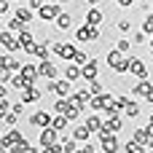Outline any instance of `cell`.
<instances>
[{"label":"cell","mask_w":153,"mask_h":153,"mask_svg":"<svg viewBox=\"0 0 153 153\" xmlns=\"http://www.w3.org/2000/svg\"><path fill=\"white\" fill-rule=\"evenodd\" d=\"M19 73H22L24 78H30V81H38V75H40V73H38V67H35V65H30V62H24Z\"/></svg>","instance_id":"obj_12"},{"label":"cell","mask_w":153,"mask_h":153,"mask_svg":"<svg viewBox=\"0 0 153 153\" xmlns=\"http://www.w3.org/2000/svg\"><path fill=\"white\" fill-rule=\"evenodd\" d=\"M73 62H75V65H86V62H89V56H86L83 51H75V56H73Z\"/></svg>","instance_id":"obj_30"},{"label":"cell","mask_w":153,"mask_h":153,"mask_svg":"<svg viewBox=\"0 0 153 153\" xmlns=\"http://www.w3.org/2000/svg\"><path fill=\"white\" fill-rule=\"evenodd\" d=\"M59 5H62V3H48V5L43 3V8H40V19H43V22H54V19L62 13Z\"/></svg>","instance_id":"obj_3"},{"label":"cell","mask_w":153,"mask_h":153,"mask_svg":"<svg viewBox=\"0 0 153 153\" xmlns=\"http://www.w3.org/2000/svg\"><path fill=\"white\" fill-rule=\"evenodd\" d=\"M40 100V89H35V83L32 86H27V89H22V102L27 105V102H38Z\"/></svg>","instance_id":"obj_9"},{"label":"cell","mask_w":153,"mask_h":153,"mask_svg":"<svg viewBox=\"0 0 153 153\" xmlns=\"http://www.w3.org/2000/svg\"><path fill=\"white\" fill-rule=\"evenodd\" d=\"M116 27H118L121 32H129V30H132V22H129V19H118V24H116Z\"/></svg>","instance_id":"obj_29"},{"label":"cell","mask_w":153,"mask_h":153,"mask_svg":"<svg viewBox=\"0 0 153 153\" xmlns=\"http://www.w3.org/2000/svg\"><path fill=\"white\" fill-rule=\"evenodd\" d=\"M105 129L108 132H121V118L118 116H110V121L105 124Z\"/></svg>","instance_id":"obj_23"},{"label":"cell","mask_w":153,"mask_h":153,"mask_svg":"<svg viewBox=\"0 0 153 153\" xmlns=\"http://www.w3.org/2000/svg\"><path fill=\"white\" fill-rule=\"evenodd\" d=\"M3 67L11 70V73H19V70H22V62H19L13 54H8V56H3Z\"/></svg>","instance_id":"obj_11"},{"label":"cell","mask_w":153,"mask_h":153,"mask_svg":"<svg viewBox=\"0 0 153 153\" xmlns=\"http://www.w3.org/2000/svg\"><path fill=\"white\" fill-rule=\"evenodd\" d=\"M30 8H38V11H40V8H43V0H30Z\"/></svg>","instance_id":"obj_36"},{"label":"cell","mask_w":153,"mask_h":153,"mask_svg":"<svg viewBox=\"0 0 153 153\" xmlns=\"http://www.w3.org/2000/svg\"><path fill=\"white\" fill-rule=\"evenodd\" d=\"M48 54H51V51H48V40L40 43V46H35V56H38V59H48Z\"/></svg>","instance_id":"obj_21"},{"label":"cell","mask_w":153,"mask_h":153,"mask_svg":"<svg viewBox=\"0 0 153 153\" xmlns=\"http://www.w3.org/2000/svg\"><path fill=\"white\" fill-rule=\"evenodd\" d=\"M0 67H3V54H0Z\"/></svg>","instance_id":"obj_40"},{"label":"cell","mask_w":153,"mask_h":153,"mask_svg":"<svg viewBox=\"0 0 153 153\" xmlns=\"http://www.w3.org/2000/svg\"><path fill=\"white\" fill-rule=\"evenodd\" d=\"M11 110H13V113H19V116H22V113H24V102H16V105H11Z\"/></svg>","instance_id":"obj_34"},{"label":"cell","mask_w":153,"mask_h":153,"mask_svg":"<svg viewBox=\"0 0 153 153\" xmlns=\"http://www.w3.org/2000/svg\"><path fill=\"white\" fill-rule=\"evenodd\" d=\"M89 91H91V97H97V94H102V83L94 78V81H89Z\"/></svg>","instance_id":"obj_24"},{"label":"cell","mask_w":153,"mask_h":153,"mask_svg":"<svg viewBox=\"0 0 153 153\" xmlns=\"http://www.w3.org/2000/svg\"><path fill=\"white\" fill-rule=\"evenodd\" d=\"M54 94L67 97V94H70V81H67V78H65V81H54Z\"/></svg>","instance_id":"obj_15"},{"label":"cell","mask_w":153,"mask_h":153,"mask_svg":"<svg viewBox=\"0 0 153 153\" xmlns=\"http://www.w3.org/2000/svg\"><path fill=\"white\" fill-rule=\"evenodd\" d=\"M38 73H40L43 78H48V81H54L59 70H56V65H51L48 59H40V65H38Z\"/></svg>","instance_id":"obj_6"},{"label":"cell","mask_w":153,"mask_h":153,"mask_svg":"<svg viewBox=\"0 0 153 153\" xmlns=\"http://www.w3.org/2000/svg\"><path fill=\"white\" fill-rule=\"evenodd\" d=\"M129 73L137 75V78H148V67H145L140 59H134V56H132V62H129Z\"/></svg>","instance_id":"obj_8"},{"label":"cell","mask_w":153,"mask_h":153,"mask_svg":"<svg viewBox=\"0 0 153 153\" xmlns=\"http://www.w3.org/2000/svg\"><path fill=\"white\" fill-rule=\"evenodd\" d=\"M65 78H67V81H78V78H81V65H75V62L70 65V62H67V67H65Z\"/></svg>","instance_id":"obj_13"},{"label":"cell","mask_w":153,"mask_h":153,"mask_svg":"<svg viewBox=\"0 0 153 153\" xmlns=\"http://www.w3.org/2000/svg\"><path fill=\"white\" fill-rule=\"evenodd\" d=\"M81 75H83L86 81H94V78L100 75V70H97V62H94V59H89L86 65H81Z\"/></svg>","instance_id":"obj_7"},{"label":"cell","mask_w":153,"mask_h":153,"mask_svg":"<svg viewBox=\"0 0 153 153\" xmlns=\"http://www.w3.org/2000/svg\"><path fill=\"white\" fill-rule=\"evenodd\" d=\"M75 38H78V40H83V43H89V24H86V27H81V30L75 32Z\"/></svg>","instance_id":"obj_27"},{"label":"cell","mask_w":153,"mask_h":153,"mask_svg":"<svg viewBox=\"0 0 153 153\" xmlns=\"http://www.w3.org/2000/svg\"><path fill=\"white\" fill-rule=\"evenodd\" d=\"M22 24H30L32 22V8H16V13H13Z\"/></svg>","instance_id":"obj_16"},{"label":"cell","mask_w":153,"mask_h":153,"mask_svg":"<svg viewBox=\"0 0 153 153\" xmlns=\"http://www.w3.org/2000/svg\"><path fill=\"white\" fill-rule=\"evenodd\" d=\"M56 3H70V0H56Z\"/></svg>","instance_id":"obj_41"},{"label":"cell","mask_w":153,"mask_h":153,"mask_svg":"<svg viewBox=\"0 0 153 153\" xmlns=\"http://www.w3.org/2000/svg\"><path fill=\"white\" fill-rule=\"evenodd\" d=\"M148 129L153 132V113H151V118H148Z\"/></svg>","instance_id":"obj_38"},{"label":"cell","mask_w":153,"mask_h":153,"mask_svg":"<svg viewBox=\"0 0 153 153\" xmlns=\"http://www.w3.org/2000/svg\"><path fill=\"white\" fill-rule=\"evenodd\" d=\"M51 113H46V110H38V113H32L30 116V126H51Z\"/></svg>","instance_id":"obj_5"},{"label":"cell","mask_w":153,"mask_h":153,"mask_svg":"<svg viewBox=\"0 0 153 153\" xmlns=\"http://www.w3.org/2000/svg\"><path fill=\"white\" fill-rule=\"evenodd\" d=\"M89 40H100V30L94 24H89Z\"/></svg>","instance_id":"obj_32"},{"label":"cell","mask_w":153,"mask_h":153,"mask_svg":"<svg viewBox=\"0 0 153 153\" xmlns=\"http://www.w3.org/2000/svg\"><path fill=\"white\" fill-rule=\"evenodd\" d=\"M3 140H5V143H8V151H11V148H13V145H16V143H22V140H24V137H22V134H19V132H16V129H11V132H8V134H5V137H3Z\"/></svg>","instance_id":"obj_18"},{"label":"cell","mask_w":153,"mask_h":153,"mask_svg":"<svg viewBox=\"0 0 153 153\" xmlns=\"http://www.w3.org/2000/svg\"><path fill=\"white\" fill-rule=\"evenodd\" d=\"M54 54H56V56H62V59H73V56H75V46L56 40V43H54Z\"/></svg>","instance_id":"obj_4"},{"label":"cell","mask_w":153,"mask_h":153,"mask_svg":"<svg viewBox=\"0 0 153 153\" xmlns=\"http://www.w3.org/2000/svg\"><path fill=\"white\" fill-rule=\"evenodd\" d=\"M16 121H19V113H13V110H11V113L5 116V124H8V126H16Z\"/></svg>","instance_id":"obj_31"},{"label":"cell","mask_w":153,"mask_h":153,"mask_svg":"<svg viewBox=\"0 0 153 153\" xmlns=\"http://www.w3.org/2000/svg\"><path fill=\"white\" fill-rule=\"evenodd\" d=\"M11 151H16V153H27V151H32V148H30V143H27V140H22V143H16Z\"/></svg>","instance_id":"obj_26"},{"label":"cell","mask_w":153,"mask_h":153,"mask_svg":"<svg viewBox=\"0 0 153 153\" xmlns=\"http://www.w3.org/2000/svg\"><path fill=\"white\" fill-rule=\"evenodd\" d=\"M67 121H70V118H67V116H65V113H59V116H56V118H54V121H51V126H54V129H56V132H62V129H65V126H67Z\"/></svg>","instance_id":"obj_20"},{"label":"cell","mask_w":153,"mask_h":153,"mask_svg":"<svg viewBox=\"0 0 153 153\" xmlns=\"http://www.w3.org/2000/svg\"><path fill=\"white\" fill-rule=\"evenodd\" d=\"M102 19H105V16H102V11H100V8H89V11H86V24L100 27V24H102Z\"/></svg>","instance_id":"obj_10"},{"label":"cell","mask_w":153,"mask_h":153,"mask_svg":"<svg viewBox=\"0 0 153 153\" xmlns=\"http://www.w3.org/2000/svg\"><path fill=\"white\" fill-rule=\"evenodd\" d=\"M8 113H11V102H8L5 97H0V118H5Z\"/></svg>","instance_id":"obj_25"},{"label":"cell","mask_w":153,"mask_h":153,"mask_svg":"<svg viewBox=\"0 0 153 153\" xmlns=\"http://www.w3.org/2000/svg\"><path fill=\"white\" fill-rule=\"evenodd\" d=\"M145 35H148V32H137V35H134V40H132V43H145Z\"/></svg>","instance_id":"obj_35"},{"label":"cell","mask_w":153,"mask_h":153,"mask_svg":"<svg viewBox=\"0 0 153 153\" xmlns=\"http://www.w3.org/2000/svg\"><path fill=\"white\" fill-rule=\"evenodd\" d=\"M0 97H8V86H3V81H0Z\"/></svg>","instance_id":"obj_37"},{"label":"cell","mask_w":153,"mask_h":153,"mask_svg":"<svg viewBox=\"0 0 153 153\" xmlns=\"http://www.w3.org/2000/svg\"><path fill=\"white\" fill-rule=\"evenodd\" d=\"M54 22H56V30H70L73 27V16L70 13H59Z\"/></svg>","instance_id":"obj_14"},{"label":"cell","mask_w":153,"mask_h":153,"mask_svg":"<svg viewBox=\"0 0 153 153\" xmlns=\"http://www.w3.org/2000/svg\"><path fill=\"white\" fill-rule=\"evenodd\" d=\"M40 151H51L54 145H56V129L54 126H46L43 132H40Z\"/></svg>","instance_id":"obj_1"},{"label":"cell","mask_w":153,"mask_h":153,"mask_svg":"<svg viewBox=\"0 0 153 153\" xmlns=\"http://www.w3.org/2000/svg\"><path fill=\"white\" fill-rule=\"evenodd\" d=\"M0 38H3V30H0Z\"/></svg>","instance_id":"obj_43"},{"label":"cell","mask_w":153,"mask_h":153,"mask_svg":"<svg viewBox=\"0 0 153 153\" xmlns=\"http://www.w3.org/2000/svg\"><path fill=\"white\" fill-rule=\"evenodd\" d=\"M124 113H126V116H132V118H134V116H140V105H137V102H132V100H129V102H126V105H124Z\"/></svg>","instance_id":"obj_22"},{"label":"cell","mask_w":153,"mask_h":153,"mask_svg":"<svg viewBox=\"0 0 153 153\" xmlns=\"http://www.w3.org/2000/svg\"><path fill=\"white\" fill-rule=\"evenodd\" d=\"M151 54H153V43H151Z\"/></svg>","instance_id":"obj_42"},{"label":"cell","mask_w":153,"mask_h":153,"mask_svg":"<svg viewBox=\"0 0 153 153\" xmlns=\"http://www.w3.org/2000/svg\"><path fill=\"white\" fill-rule=\"evenodd\" d=\"M89 134H91V129L83 124V126H75V132H73V137L78 140V143H83V140H89Z\"/></svg>","instance_id":"obj_17"},{"label":"cell","mask_w":153,"mask_h":153,"mask_svg":"<svg viewBox=\"0 0 153 153\" xmlns=\"http://www.w3.org/2000/svg\"><path fill=\"white\" fill-rule=\"evenodd\" d=\"M129 46H132V40H126V38H121V40H118V51H124V54H126V51H129Z\"/></svg>","instance_id":"obj_33"},{"label":"cell","mask_w":153,"mask_h":153,"mask_svg":"<svg viewBox=\"0 0 153 153\" xmlns=\"http://www.w3.org/2000/svg\"><path fill=\"white\" fill-rule=\"evenodd\" d=\"M86 126H89L91 132H100V129H102L105 124L100 121V116H89V118H86Z\"/></svg>","instance_id":"obj_19"},{"label":"cell","mask_w":153,"mask_h":153,"mask_svg":"<svg viewBox=\"0 0 153 153\" xmlns=\"http://www.w3.org/2000/svg\"><path fill=\"white\" fill-rule=\"evenodd\" d=\"M0 43H3V48H5V51H11V54L22 48V43H19V35H13L11 30H3V38H0Z\"/></svg>","instance_id":"obj_2"},{"label":"cell","mask_w":153,"mask_h":153,"mask_svg":"<svg viewBox=\"0 0 153 153\" xmlns=\"http://www.w3.org/2000/svg\"><path fill=\"white\" fill-rule=\"evenodd\" d=\"M89 3H91V5H97V3H102V0H89Z\"/></svg>","instance_id":"obj_39"},{"label":"cell","mask_w":153,"mask_h":153,"mask_svg":"<svg viewBox=\"0 0 153 153\" xmlns=\"http://www.w3.org/2000/svg\"><path fill=\"white\" fill-rule=\"evenodd\" d=\"M143 32H148V35L153 32V13H151V16H145V22H143Z\"/></svg>","instance_id":"obj_28"}]
</instances>
